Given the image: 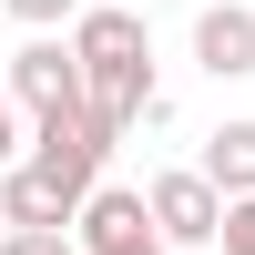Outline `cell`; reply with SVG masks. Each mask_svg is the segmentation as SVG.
Masks as SVG:
<instances>
[{"label":"cell","instance_id":"1","mask_svg":"<svg viewBox=\"0 0 255 255\" xmlns=\"http://www.w3.org/2000/svg\"><path fill=\"white\" fill-rule=\"evenodd\" d=\"M72 61H82V102H92L113 133L133 123H163V92H153V31L143 10H72Z\"/></svg>","mask_w":255,"mask_h":255},{"label":"cell","instance_id":"2","mask_svg":"<svg viewBox=\"0 0 255 255\" xmlns=\"http://www.w3.org/2000/svg\"><path fill=\"white\" fill-rule=\"evenodd\" d=\"M0 82H10V102H20V123H41V113H72L82 102V61H72V41H51V31H31L10 61H0Z\"/></svg>","mask_w":255,"mask_h":255},{"label":"cell","instance_id":"3","mask_svg":"<svg viewBox=\"0 0 255 255\" xmlns=\"http://www.w3.org/2000/svg\"><path fill=\"white\" fill-rule=\"evenodd\" d=\"M143 215H153V235H163V245H215L225 194L194 174V163H174V174H153V184H143Z\"/></svg>","mask_w":255,"mask_h":255},{"label":"cell","instance_id":"4","mask_svg":"<svg viewBox=\"0 0 255 255\" xmlns=\"http://www.w3.org/2000/svg\"><path fill=\"white\" fill-rule=\"evenodd\" d=\"M143 235H153V215H143L133 184H92V194L72 204V245L82 255H123V245H143Z\"/></svg>","mask_w":255,"mask_h":255},{"label":"cell","instance_id":"5","mask_svg":"<svg viewBox=\"0 0 255 255\" xmlns=\"http://www.w3.org/2000/svg\"><path fill=\"white\" fill-rule=\"evenodd\" d=\"M194 61H204L215 82H245V72H255V10H245V0L194 10Z\"/></svg>","mask_w":255,"mask_h":255},{"label":"cell","instance_id":"6","mask_svg":"<svg viewBox=\"0 0 255 255\" xmlns=\"http://www.w3.org/2000/svg\"><path fill=\"white\" fill-rule=\"evenodd\" d=\"M215 194H255V123H215L204 133V163H194Z\"/></svg>","mask_w":255,"mask_h":255},{"label":"cell","instance_id":"7","mask_svg":"<svg viewBox=\"0 0 255 255\" xmlns=\"http://www.w3.org/2000/svg\"><path fill=\"white\" fill-rule=\"evenodd\" d=\"M0 255H82L72 225H0Z\"/></svg>","mask_w":255,"mask_h":255},{"label":"cell","instance_id":"8","mask_svg":"<svg viewBox=\"0 0 255 255\" xmlns=\"http://www.w3.org/2000/svg\"><path fill=\"white\" fill-rule=\"evenodd\" d=\"M225 255H255V194H225V225H215Z\"/></svg>","mask_w":255,"mask_h":255},{"label":"cell","instance_id":"9","mask_svg":"<svg viewBox=\"0 0 255 255\" xmlns=\"http://www.w3.org/2000/svg\"><path fill=\"white\" fill-rule=\"evenodd\" d=\"M0 10H10V20H20V31H61V20H72V10H82V0H0Z\"/></svg>","mask_w":255,"mask_h":255},{"label":"cell","instance_id":"10","mask_svg":"<svg viewBox=\"0 0 255 255\" xmlns=\"http://www.w3.org/2000/svg\"><path fill=\"white\" fill-rule=\"evenodd\" d=\"M20 143H31V123H20V102H10V82H0V163H20Z\"/></svg>","mask_w":255,"mask_h":255},{"label":"cell","instance_id":"11","mask_svg":"<svg viewBox=\"0 0 255 255\" xmlns=\"http://www.w3.org/2000/svg\"><path fill=\"white\" fill-rule=\"evenodd\" d=\"M123 255H174V245H163V235H143V245H123Z\"/></svg>","mask_w":255,"mask_h":255},{"label":"cell","instance_id":"12","mask_svg":"<svg viewBox=\"0 0 255 255\" xmlns=\"http://www.w3.org/2000/svg\"><path fill=\"white\" fill-rule=\"evenodd\" d=\"M0 225H10V215H0Z\"/></svg>","mask_w":255,"mask_h":255}]
</instances>
